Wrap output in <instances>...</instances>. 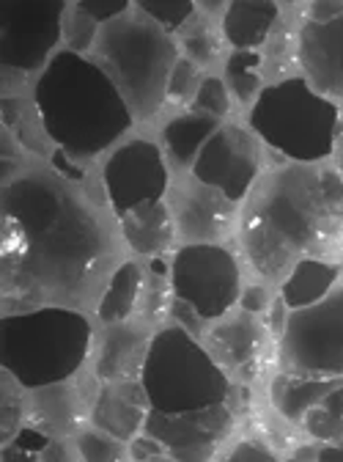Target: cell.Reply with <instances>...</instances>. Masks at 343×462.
<instances>
[{"label":"cell","mask_w":343,"mask_h":462,"mask_svg":"<svg viewBox=\"0 0 343 462\" xmlns=\"http://www.w3.org/2000/svg\"><path fill=\"white\" fill-rule=\"evenodd\" d=\"M0 264L6 309H77L96 295L116 248L94 209L47 171L4 188Z\"/></svg>","instance_id":"1"},{"label":"cell","mask_w":343,"mask_h":462,"mask_svg":"<svg viewBox=\"0 0 343 462\" xmlns=\"http://www.w3.org/2000/svg\"><path fill=\"white\" fill-rule=\"evenodd\" d=\"M343 231V180L335 168L292 162L261 177L242 209L239 237L261 278H285L297 262L335 251Z\"/></svg>","instance_id":"2"},{"label":"cell","mask_w":343,"mask_h":462,"mask_svg":"<svg viewBox=\"0 0 343 462\" xmlns=\"http://www.w3.org/2000/svg\"><path fill=\"white\" fill-rule=\"evenodd\" d=\"M33 99L44 133L69 157H91L107 149L132 125L122 91L94 61L72 50L50 58Z\"/></svg>","instance_id":"3"},{"label":"cell","mask_w":343,"mask_h":462,"mask_svg":"<svg viewBox=\"0 0 343 462\" xmlns=\"http://www.w3.org/2000/svg\"><path fill=\"white\" fill-rule=\"evenodd\" d=\"M88 350L91 325L75 309L12 311L0 322L4 372L31 391L67 383L86 364Z\"/></svg>","instance_id":"4"},{"label":"cell","mask_w":343,"mask_h":462,"mask_svg":"<svg viewBox=\"0 0 343 462\" xmlns=\"http://www.w3.org/2000/svg\"><path fill=\"white\" fill-rule=\"evenodd\" d=\"M94 52L96 67L113 80L138 116H151L159 107L167 94V80L179 64L174 39L138 6L99 28Z\"/></svg>","instance_id":"5"},{"label":"cell","mask_w":343,"mask_h":462,"mask_svg":"<svg viewBox=\"0 0 343 462\" xmlns=\"http://www.w3.org/2000/svg\"><path fill=\"white\" fill-rule=\"evenodd\" d=\"M140 385L151 411L179 416L225 404L231 393L228 374L217 366L209 350L185 328H162L151 336L149 356L140 369Z\"/></svg>","instance_id":"6"},{"label":"cell","mask_w":343,"mask_h":462,"mask_svg":"<svg viewBox=\"0 0 343 462\" xmlns=\"http://www.w3.org/2000/svg\"><path fill=\"white\" fill-rule=\"evenodd\" d=\"M253 133L294 162L319 165L335 152L338 107L308 80L289 78L264 88L250 110Z\"/></svg>","instance_id":"7"},{"label":"cell","mask_w":343,"mask_h":462,"mask_svg":"<svg viewBox=\"0 0 343 462\" xmlns=\"http://www.w3.org/2000/svg\"><path fill=\"white\" fill-rule=\"evenodd\" d=\"M283 372L343 380V286L316 306L289 311L280 336Z\"/></svg>","instance_id":"8"},{"label":"cell","mask_w":343,"mask_h":462,"mask_svg":"<svg viewBox=\"0 0 343 462\" xmlns=\"http://www.w3.org/2000/svg\"><path fill=\"white\" fill-rule=\"evenodd\" d=\"M174 295L190 303L203 322L220 319L234 309L239 295L237 256L220 245H185L170 264Z\"/></svg>","instance_id":"9"},{"label":"cell","mask_w":343,"mask_h":462,"mask_svg":"<svg viewBox=\"0 0 343 462\" xmlns=\"http://www.w3.org/2000/svg\"><path fill=\"white\" fill-rule=\"evenodd\" d=\"M67 6L61 0H12L0 4V61L6 69L36 72L50 64L64 36Z\"/></svg>","instance_id":"10"},{"label":"cell","mask_w":343,"mask_h":462,"mask_svg":"<svg viewBox=\"0 0 343 462\" xmlns=\"http://www.w3.org/2000/svg\"><path fill=\"white\" fill-rule=\"evenodd\" d=\"M261 149L250 133L237 125L220 127L201 149L193 173L195 180L220 190L228 201H242L258 182Z\"/></svg>","instance_id":"11"},{"label":"cell","mask_w":343,"mask_h":462,"mask_svg":"<svg viewBox=\"0 0 343 462\" xmlns=\"http://www.w3.org/2000/svg\"><path fill=\"white\" fill-rule=\"evenodd\" d=\"M231 430L234 413L228 404H214V408L179 416L149 411L143 424V432L176 462H206L217 446L231 435Z\"/></svg>","instance_id":"12"},{"label":"cell","mask_w":343,"mask_h":462,"mask_svg":"<svg viewBox=\"0 0 343 462\" xmlns=\"http://www.w3.org/2000/svg\"><path fill=\"white\" fill-rule=\"evenodd\" d=\"M104 190L119 215L157 204L167 190V168L159 149L149 141H132L110 154L104 165Z\"/></svg>","instance_id":"13"},{"label":"cell","mask_w":343,"mask_h":462,"mask_svg":"<svg viewBox=\"0 0 343 462\" xmlns=\"http://www.w3.org/2000/svg\"><path fill=\"white\" fill-rule=\"evenodd\" d=\"M170 212L179 223L182 237L193 245H212L225 237L231 226V201L198 180H182L170 188Z\"/></svg>","instance_id":"14"},{"label":"cell","mask_w":343,"mask_h":462,"mask_svg":"<svg viewBox=\"0 0 343 462\" xmlns=\"http://www.w3.org/2000/svg\"><path fill=\"white\" fill-rule=\"evenodd\" d=\"M300 64L316 94L343 99V17L302 25Z\"/></svg>","instance_id":"15"},{"label":"cell","mask_w":343,"mask_h":462,"mask_svg":"<svg viewBox=\"0 0 343 462\" xmlns=\"http://www.w3.org/2000/svg\"><path fill=\"white\" fill-rule=\"evenodd\" d=\"M264 346V330L253 319V314H239L220 322L217 328L209 330L206 350L217 361V366L228 374H242V377H256V364Z\"/></svg>","instance_id":"16"},{"label":"cell","mask_w":343,"mask_h":462,"mask_svg":"<svg viewBox=\"0 0 343 462\" xmlns=\"http://www.w3.org/2000/svg\"><path fill=\"white\" fill-rule=\"evenodd\" d=\"M149 411L151 404L146 399L140 380H124V383H107L99 391L91 416L99 432L113 435L119 440H132L138 430L146 424Z\"/></svg>","instance_id":"17"},{"label":"cell","mask_w":343,"mask_h":462,"mask_svg":"<svg viewBox=\"0 0 343 462\" xmlns=\"http://www.w3.org/2000/svg\"><path fill=\"white\" fill-rule=\"evenodd\" d=\"M151 338L143 328L135 325H113L102 341L96 358V377L104 383H124L140 377V369L149 356Z\"/></svg>","instance_id":"18"},{"label":"cell","mask_w":343,"mask_h":462,"mask_svg":"<svg viewBox=\"0 0 343 462\" xmlns=\"http://www.w3.org/2000/svg\"><path fill=\"white\" fill-rule=\"evenodd\" d=\"M338 383L343 380H316V377H300V374L283 372L272 380L269 393H272V404L283 419L302 424L305 416L313 408H319Z\"/></svg>","instance_id":"19"},{"label":"cell","mask_w":343,"mask_h":462,"mask_svg":"<svg viewBox=\"0 0 343 462\" xmlns=\"http://www.w3.org/2000/svg\"><path fill=\"white\" fill-rule=\"evenodd\" d=\"M277 20V6L269 0H234L225 9L222 33L237 50H256L266 42Z\"/></svg>","instance_id":"20"},{"label":"cell","mask_w":343,"mask_h":462,"mask_svg":"<svg viewBox=\"0 0 343 462\" xmlns=\"http://www.w3.org/2000/svg\"><path fill=\"white\" fill-rule=\"evenodd\" d=\"M338 281V267L321 259H302L294 264V270L283 278V292L280 300L285 309L300 311L308 306H316L319 300H324L332 286Z\"/></svg>","instance_id":"21"},{"label":"cell","mask_w":343,"mask_h":462,"mask_svg":"<svg viewBox=\"0 0 343 462\" xmlns=\"http://www.w3.org/2000/svg\"><path fill=\"white\" fill-rule=\"evenodd\" d=\"M122 231L124 240L132 251L154 256L170 248L174 243V220L165 204H143L127 215H122Z\"/></svg>","instance_id":"22"},{"label":"cell","mask_w":343,"mask_h":462,"mask_svg":"<svg viewBox=\"0 0 343 462\" xmlns=\"http://www.w3.org/2000/svg\"><path fill=\"white\" fill-rule=\"evenodd\" d=\"M217 119L209 113H187V116H179L174 119L165 133H162V141H165V152L167 157L174 160L179 168L185 165H195L201 149L212 141V135L217 133Z\"/></svg>","instance_id":"23"},{"label":"cell","mask_w":343,"mask_h":462,"mask_svg":"<svg viewBox=\"0 0 343 462\" xmlns=\"http://www.w3.org/2000/svg\"><path fill=\"white\" fill-rule=\"evenodd\" d=\"M31 419L39 432L64 435L80 421V399L67 383L39 388L31 404Z\"/></svg>","instance_id":"24"},{"label":"cell","mask_w":343,"mask_h":462,"mask_svg":"<svg viewBox=\"0 0 343 462\" xmlns=\"http://www.w3.org/2000/svg\"><path fill=\"white\" fill-rule=\"evenodd\" d=\"M140 289H143V275L140 267L135 262H124L113 270L107 289L99 300V319L107 325H122L138 306L140 298Z\"/></svg>","instance_id":"25"},{"label":"cell","mask_w":343,"mask_h":462,"mask_svg":"<svg viewBox=\"0 0 343 462\" xmlns=\"http://www.w3.org/2000/svg\"><path fill=\"white\" fill-rule=\"evenodd\" d=\"M256 67H261V58L258 52L253 50H237L231 58H228L225 64V78H228V86L237 94L239 102H250L258 91V75H256Z\"/></svg>","instance_id":"26"},{"label":"cell","mask_w":343,"mask_h":462,"mask_svg":"<svg viewBox=\"0 0 343 462\" xmlns=\"http://www.w3.org/2000/svg\"><path fill=\"white\" fill-rule=\"evenodd\" d=\"M138 9L151 23H157L165 33L185 28L195 12V6L190 4V0H138Z\"/></svg>","instance_id":"27"},{"label":"cell","mask_w":343,"mask_h":462,"mask_svg":"<svg viewBox=\"0 0 343 462\" xmlns=\"http://www.w3.org/2000/svg\"><path fill=\"white\" fill-rule=\"evenodd\" d=\"M77 451L83 462H127L122 440L104 432H83L77 438Z\"/></svg>","instance_id":"28"},{"label":"cell","mask_w":343,"mask_h":462,"mask_svg":"<svg viewBox=\"0 0 343 462\" xmlns=\"http://www.w3.org/2000/svg\"><path fill=\"white\" fill-rule=\"evenodd\" d=\"M64 39L69 44L72 52H83L88 50L96 39H99V31H96V20H91L77 4L72 9H67V17H64Z\"/></svg>","instance_id":"29"},{"label":"cell","mask_w":343,"mask_h":462,"mask_svg":"<svg viewBox=\"0 0 343 462\" xmlns=\"http://www.w3.org/2000/svg\"><path fill=\"white\" fill-rule=\"evenodd\" d=\"M302 424H305V430H308L311 438L324 440L327 446H343V419L327 413L321 404L305 416Z\"/></svg>","instance_id":"30"},{"label":"cell","mask_w":343,"mask_h":462,"mask_svg":"<svg viewBox=\"0 0 343 462\" xmlns=\"http://www.w3.org/2000/svg\"><path fill=\"white\" fill-rule=\"evenodd\" d=\"M50 443L39 430H23L14 440L4 448V462H39V451H44Z\"/></svg>","instance_id":"31"},{"label":"cell","mask_w":343,"mask_h":462,"mask_svg":"<svg viewBox=\"0 0 343 462\" xmlns=\"http://www.w3.org/2000/svg\"><path fill=\"white\" fill-rule=\"evenodd\" d=\"M195 107L201 110V113H209V116H222V113H228V94H225V86H222V80H217V78H206L201 86H198V91H195Z\"/></svg>","instance_id":"32"},{"label":"cell","mask_w":343,"mask_h":462,"mask_svg":"<svg viewBox=\"0 0 343 462\" xmlns=\"http://www.w3.org/2000/svg\"><path fill=\"white\" fill-rule=\"evenodd\" d=\"M185 50L190 52L193 61H201V64L212 61V58L217 55V39L212 36L209 25H201L195 31H187L185 33Z\"/></svg>","instance_id":"33"},{"label":"cell","mask_w":343,"mask_h":462,"mask_svg":"<svg viewBox=\"0 0 343 462\" xmlns=\"http://www.w3.org/2000/svg\"><path fill=\"white\" fill-rule=\"evenodd\" d=\"M91 20L96 23H113V20H119L130 12V4L127 0H80L77 4Z\"/></svg>","instance_id":"34"},{"label":"cell","mask_w":343,"mask_h":462,"mask_svg":"<svg viewBox=\"0 0 343 462\" xmlns=\"http://www.w3.org/2000/svg\"><path fill=\"white\" fill-rule=\"evenodd\" d=\"M193 91H198L195 88V67L190 61H179L174 67V75L167 80V97L182 102V99H190Z\"/></svg>","instance_id":"35"},{"label":"cell","mask_w":343,"mask_h":462,"mask_svg":"<svg viewBox=\"0 0 343 462\" xmlns=\"http://www.w3.org/2000/svg\"><path fill=\"white\" fill-rule=\"evenodd\" d=\"M23 419L20 411V396L14 391H9V383L4 385V440H14L17 438V424Z\"/></svg>","instance_id":"36"},{"label":"cell","mask_w":343,"mask_h":462,"mask_svg":"<svg viewBox=\"0 0 343 462\" xmlns=\"http://www.w3.org/2000/svg\"><path fill=\"white\" fill-rule=\"evenodd\" d=\"M225 462H277V457L264 448L261 443L253 440H242L239 446H234V451L225 457Z\"/></svg>","instance_id":"37"},{"label":"cell","mask_w":343,"mask_h":462,"mask_svg":"<svg viewBox=\"0 0 343 462\" xmlns=\"http://www.w3.org/2000/svg\"><path fill=\"white\" fill-rule=\"evenodd\" d=\"M170 309H174V317H176V322H179V328H185L190 336H198L201 330H203V319H201V314L190 306V303H185V300H179V298H174V303H170Z\"/></svg>","instance_id":"38"},{"label":"cell","mask_w":343,"mask_h":462,"mask_svg":"<svg viewBox=\"0 0 343 462\" xmlns=\"http://www.w3.org/2000/svg\"><path fill=\"white\" fill-rule=\"evenodd\" d=\"M343 17V0H316L311 6V23H332Z\"/></svg>","instance_id":"39"},{"label":"cell","mask_w":343,"mask_h":462,"mask_svg":"<svg viewBox=\"0 0 343 462\" xmlns=\"http://www.w3.org/2000/svg\"><path fill=\"white\" fill-rule=\"evenodd\" d=\"M239 303H242V309L248 314H261V311L269 309V292H266V289H261V286H250V289H245V292H242Z\"/></svg>","instance_id":"40"},{"label":"cell","mask_w":343,"mask_h":462,"mask_svg":"<svg viewBox=\"0 0 343 462\" xmlns=\"http://www.w3.org/2000/svg\"><path fill=\"white\" fill-rule=\"evenodd\" d=\"M132 457H135V462H146V459H154V457H165V451H162V446L157 440H151L146 435V438H135Z\"/></svg>","instance_id":"41"},{"label":"cell","mask_w":343,"mask_h":462,"mask_svg":"<svg viewBox=\"0 0 343 462\" xmlns=\"http://www.w3.org/2000/svg\"><path fill=\"white\" fill-rule=\"evenodd\" d=\"M321 408H324L327 413L343 419V383H338V385L327 393V399L321 402Z\"/></svg>","instance_id":"42"},{"label":"cell","mask_w":343,"mask_h":462,"mask_svg":"<svg viewBox=\"0 0 343 462\" xmlns=\"http://www.w3.org/2000/svg\"><path fill=\"white\" fill-rule=\"evenodd\" d=\"M41 462H75L69 448L59 440H52L44 451H41Z\"/></svg>","instance_id":"43"},{"label":"cell","mask_w":343,"mask_h":462,"mask_svg":"<svg viewBox=\"0 0 343 462\" xmlns=\"http://www.w3.org/2000/svg\"><path fill=\"white\" fill-rule=\"evenodd\" d=\"M319 459H321V448L319 446H300L289 457V462H319Z\"/></svg>","instance_id":"44"},{"label":"cell","mask_w":343,"mask_h":462,"mask_svg":"<svg viewBox=\"0 0 343 462\" xmlns=\"http://www.w3.org/2000/svg\"><path fill=\"white\" fill-rule=\"evenodd\" d=\"M319 462H343V446H321Z\"/></svg>","instance_id":"45"},{"label":"cell","mask_w":343,"mask_h":462,"mask_svg":"<svg viewBox=\"0 0 343 462\" xmlns=\"http://www.w3.org/2000/svg\"><path fill=\"white\" fill-rule=\"evenodd\" d=\"M332 154H335V165H338L335 171L340 173V180H343V133L338 135V141H335V152H332Z\"/></svg>","instance_id":"46"},{"label":"cell","mask_w":343,"mask_h":462,"mask_svg":"<svg viewBox=\"0 0 343 462\" xmlns=\"http://www.w3.org/2000/svg\"><path fill=\"white\" fill-rule=\"evenodd\" d=\"M209 12H217V9H222V4H214V0H212V4H203Z\"/></svg>","instance_id":"47"},{"label":"cell","mask_w":343,"mask_h":462,"mask_svg":"<svg viewBox=\"0 0 343 462\" xmlns=\"http://www.w3.org/2000/svg\"><path fill=\"white\" fill-rule=\"evenodd\" d=\"M146 462H176V459H170V457H154V459H146Z\"/></svg>","instance_id":"48"}]
</instances>
